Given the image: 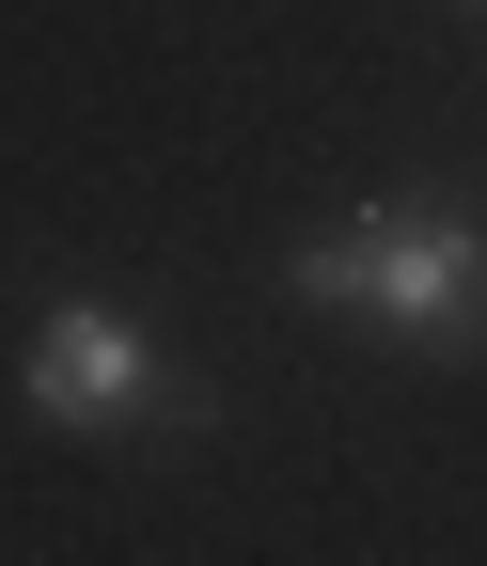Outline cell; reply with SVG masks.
Listing matches in <instances>:
<instances>
[{"instance_id": "cell-2", "label": "cell", "mask_w": 487, "mask_h": 566, "mask_svg": "<svg viewBox=\"0 0 487 566\" xmlns=\"http://www.w3.org/2000/svg\"><path fill=\"white\" fill-rule=\"evenodd\" d=\"M17 409L47 424V441H204V424H221V394H204L126 300H80V283L32 300V331H17Z\"/></svg>"}, {"instance_id": "cell-3", "label": "cell", "mask_w": 487, "mask_h": 566, "mask_svg": "<svg viewBox=\"0 0 487 566\" xmlns=\"http://www.w3.org/2000/svg\"><path fill=\"white\" fill-rule=\"evenodd\" d=\"M472 17H487V0H472Z\"/></svg>"}, {"instance_id": "cell-1", "label": "cell", "mask_w": 487, "mask_h": 566, "mask_svg": "<svg viewBox=\"0 0 487 566\" xmlns=\"http://www.w3.org/2000/svg\"><path fill=\"white\" fill-rule=\"evenodd\" d=\"M284 300L315 331L393 346V363H487V205L472 189H378L284 252Z\"/></svg>"}]
</instances>
